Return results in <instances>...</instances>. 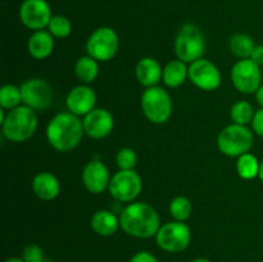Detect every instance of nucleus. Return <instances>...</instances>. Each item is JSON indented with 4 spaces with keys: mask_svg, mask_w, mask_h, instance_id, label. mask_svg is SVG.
I'll return each mask as SVG.
<instances>
[{
    "mask_svg": "<svg viewBox=\"0 0 263 262\" xmlns=\"http://www.w3.org/2000/svg\"><path fill=\"white\" fill-rule=\"evenodd\" d=\"M231 82L241 94H256L262 85V72L252 59H240L231 68Z\"/></svg>",
    "mask_w": 263,
    "mask_h": 262,
    "instance_id": "9d476101",
    "label": "nucleus"
},
{
    "mask_svg": "<svg viewBox=\"0 0 263 262\" xmlns=\"http://www.w3.org/2000/svg\"><path fill=\"white\" fill-rule=\"evenodd\" d=\"M192 262H211L210 259H205V258H197V259H194V261H192Z\"/></svg>",
    "mask_w": 263,
    "mask_h": 262,
    "instance_id": "e433bc0d",
    "label": "nucleus"
},
{
    "mask_svg": "<svg viewBox=\"0 0 263 262\" xmlns=\"http://www.w3.org/2000/svg\"><path fill=\"white\" fill-rule=\"evenodd\" d=\"M3 135L13 143L27 141L37 128L36 110L22 104L12 110H8L2 123Z\"/></svg>",
    "mask_w": 263,
    "mask_h": 262,
    "instance_id": "7ed1b4c3",
    "label": "nucleus"
},
{
    "mask_svg": "<svg viewBox=\"0 0 263 262\" xmlns=\"http://www.w3.org/2000/svg\"><path fill=\"white\" fill-rule=\"evenodd\" d=\"M82 184L85 189L92 194H100L104 192L110 182V175L108 167L99 159H91L85 164L82 170Z\"/></svg>",
    "mask_w": 263,
    "mask_h": 262,
    "instance_id": "2eb2a0df",
    "label": "nucleus"
},
{
    "mask_svg": "<svg viewBox=\"0 0 263 262\" xmlns=\"http://www.w3.org/2000/svg\"><path fill=\"white\" fill-rule=\"evenodd\" d=\"M135 76L139 84L144 87L157 86L163 77V68L161 67L159 62L153 57H144L136 63Z\"/></svg>",
    "mask_w": 263,
    "mask_h": 262,
    "instance_id": "f3484780",
    "label": "nucleus"
},
{
    "mask_svg": "<svg viewBox=\"0 0 263 262\" xmlns=\"http://www.w3.org/2000/svg\"><path fill=\"white\" fill-rule=\"evenodd\" d=\"M48 31L55 39H66L72 32V23L66 15L55 14L51 17L48 25Z\"/></svg>",
    "mask_w": 263,
    "mask_h": 262,
    "instance_id": "cd10ccee",
    "label": "nucleus"
},
{
    "mask_svg": "<svg viewBox=\"0 0 263 262\" xmlns=\"http://www.w3.org/2000/svg\"><path fill=\"white\" fill-rule=\"evenodd\" d=\"M33 194L41 200H53L61 193V184L51 172L43 171L35 175L31 182Z\"/></svg>",
    "mask_w": 263,
    "mask_h": 262,
    "instance_id": "a211bd4d",
    "label": "nucleus"
},
{
    "mask_svg": "<svg viewBox=\"0 0 263 262\" xmlns=\"http://www.w3.org/2000/svg\"><path fill=\"white\" fill-rule=\"evenodd\" d=\"M92 231L100 236H110L118 230L120 226V217L108 210H100L92 215L90 221Z\"/></svg>",
    "mask_w": 263,
    "mask_h": 262,
    "instance_id": "aec40b11",
    "label": "nucleus"
},
{
    "mask_svg": "<svg viewBox=\"0 0 263 262\" xmlns=\"http://www.w3.org/2000/svg\"><path fill=\"white\" fill-rule=\"evenodd\" d=\"M189 79V67L186 63L180 59H174L168 62L163 68V77L162 81L168 87H179Z\"/></svg>",
    "mask_w": 263,
    "mask_h": 262,
    "instance_id": "412c9836",
    "label": "nucleus"
},
{
    "mask_svg": "<svg viewBox=\"0 0 263 262\" xmlns=\"http://www.w3.org/2000/svg\"><path fill=\"white\" fill-rule=\"evenodd\" d=\"M109 194L117 202H134L143 189L141 177L135 170H120L109 182Z\"/></svg>",
    "mask_w": 263,
    "mask_h": 262,
    "instance_id": "1a4fd4ad",
    "label": "nucleus"
},
{
    "mask_svg": "<svg viewBox=\"0 0 263 262\" xmlns=\"http://www.w3.org/2000/svg\"><path fill=\"white\" fill-rule=\"evenodd\" d=\"M21 103H22L21 87L12 84L3 85L2 89H0V107H2V109L12 110L22 105Z\"/></svg>",
    "mask_w": 263,
    "mask_h": 262,
    "instance_id": "a878e982",
    "label": "nucleus"
},
{
    "mask_svg": "<svg viewBox=\"0 0 263 262\" xmlns=\"http://www.w3.org/2000/svg\"><path fill=\"white\" fill-rule=\"evenodd\" d=\"M74 74L82 84H91L97 80L99 74V64L98 61L90 55H84L77 59L74 64Z\"/></svg>",
    "mask_w": 263,
    "mask_h": 262,
    "instance_id": "4be33fe9",
    "label": "nucleus"
},
{
    "mask_svg": "<svg viewBox=\"0 0 263 262\" xmlns=\"http://www.w3.org/2000/svg\"><path fill=\"white\" fill-rule=\"evenodd\" d=\"M120 46L117 32L110 27H99L86 41V53L98 62H108L116 57Z\"/></svg>",
    "mask_w": 263,
    "mask_h": 262,
    "instance_id": "0eeeda50",
    "label": "nucleus"
},
{
    "mask_svg": "<svg viewBox=\"0 0 263 262\" xmlns=\"http://www.w3.org/2000/svg\"><path fill=\"white\" fill-rule=\"evenodd\" d=\"M229 46H230L231 53L235 57L240 59H249L256 48V43L252 36L247 33H235L231 36Z\"/></svg>",
    "mask_w": 263,
    "mask_h": 262,
    "instance_id": "5701e85b",
    "label": "nucleus"
},
{
    "mask_svg": "<svg viewBox=\"0 0 263 262\" xmlns=\"http://www.w3.org/2000/svg\"><path fill=\"white\" fill-rule=\"evenodd\" d=\"M85 130L79 116L62 112L54 116L46 126V139L51 148L67 153L81 143Z\"/></svg>",
    "mask_w": 263,
    "mask_h": 262,
    "instance_id": "f03ea898",
    "label": "nucleus"
},
{
    "mask_svg": "<svg viewBox=\"0 0 263 262\" xmlns=\"http://www.w3.org/2000/svg\"><path fill=\"white\" fill-rule=\"evenodd\" d=\"M27 50L37 61L46 59L54 50V36L49 31H35L27 41Z\"/></svg>",
    "mask_w": 263,
    "mask_h": 262,
    "instance_id": "6ab92c4d",
    "label": "nucleus"
},
{
    "mask_svg": "<svg viewBox=\"0 0 263 262\" xmlns=\"http://www.w3.org/2000/svg\"><path fill=\"white\" fill-rule=\"evenodd\" d=\"M205 48L207 43H205L204 33L193 23H186L182 26L175 38V54L177 59L185 63L190 64L198 59H202L205 53Z\"/></svg>",
    "mask_w": 263,
    "mask_h": 262,
    "instance_id": "20e7f679",
    "label": "nucleus"
},
{
    "mask_svg": "<svg viewBox=\"0 0 263 262\" xmlns=\"http://www.w3.org/2000/svg\"><path fill=\"white\" fill-rule=\"evenodd\" d=\"M249 59H252L259 67L263 66V45H256V48H254L253 53H252Z\"/></svg>",
    "mask_w": 263,
    "mask_h": 262,
    "instance_id": "473e14b6",
    "label": "nucleus"
},
{
    "mask_svg": "<svg viewBox=\"0 0 263 262\" xmlns=\"http://www.w3.org/2000/svg\"><path fill=\"white\" fill-rule=\"evenodd\" d=\"M51 17V8L46 0H23L20 7V20L28 30H44Z\"/></svg>",
    "mask_w": 263,
    "mask_h": 262,
    "instance_id": "f8f14e48",
    "label": "nucleus"
},
{
    "mask_svg": "<svg viewBox=\"0 0 263 262\" xmlns=\"http://www.w3.org/2000/svg\"><path fill=\"white\" fill-rule=\"evenodd\" d=\"M44 258L43 249L36 244H28L23 251V259L26 262H41Z\"/></svg>",
    "mask_w": 263,
    "mask_h": 262,
    "instance_id": "c756f323",
    "label": "nucleus"
},
{
    "mask_svg": "<svg viewBox=\"0 0 263 262\" xmlns=\"http://www.w3.org/2000/svg\"><path fill=\"white\" fill-rule=\"evenodd\" d=\"M22 103L33 110H46L53 104V89L46 80L30 79L21 85Z\"/></svg>",
    "mask_w": 263,
    "mask_h": 262,
    "instance_id": "9b49d317",
    "label": "nucleus"
},
{
    "mask_svg": "<svg viewBox=\"0 0 263 262\" xmlns=\"http://www.w3.org/2000/svg\"><path fill=\"white\" fill-rule=\"evenodd\" d=\"M193 212V204L189 198L186 197H175L170 203V213L175 221L185 222L190 217Z\"/></svg>",
    "mask_w": 263,
    "mask_h": 262,
    "instance_id": "bb28decb",
    "label": "nucleus"
},
{
    "mask_svg": "<svg viewBox=\"0 0 263 262\" xmlns=\"http://www.w3.org/2000/svg\"><path fill=\"white\" fill-rule=\"evenodd\" d=\"M95 103H97V94L91 87L85 84L74 86L66 98V105L68 112L73 113L79 117L81 116L85 117L87 113L91 112L95 108Z\"/></svg>",
    "mask_w": 263,
    "mask_h": 262,
    "instance_id": "dca6fc26",
    "label": "nucleus"
},
{
    "mask_svg": "<svg viewBox=\"0 0 263 262\" xmlns=\"http://www.w3.org/2000/svg\"><path fill=\"white\" fill-rule=\"evenodd\" d=\"M258 177L261 179V181H263V159L261 161V164H259V174Z\"/></svg>",
    "mask_w": 263,
    "mask_h": 262,
    "instance_id": "f704fd0d",
    "label": "nucleus"
},
{
    "mask_svg": "<svg viewBox=\"0 0 263 262\" xmlns=\"http://www.w3.org/2000/svg\"><path fill=\"white\" fill-rule=\"evenodd\" d=\"M253 131L248 126L233 123L221 130L217 138V146L228 157H240L248 153L253 146Z\"/></svg>",
    "mask_w": 263,
    "mask_h": 262,
    "instance_id": "423d86ee",
    "label": "nucleus"
},
{
    "mask_svg": "<svg viewBox=\"0 0 263 262\" xmlns=\"http://www.w3.org/2000/svg\"><path fill=\"white\" fill-rule=\"evenodd\" d=\"M5 262H26L25 259H21V258H9V259H7V261Z\"/></svg>",
    "mask_w": 263,
    "mask_h": 262,
    "instance_id": "c9c22d12",
    "label": "nucleus"
},
{
    "mask_svg": "<svg viewBox=\"0 0 263 262\" xmlns=\"http://www.w3.org/2000/svg\"><path fill=\"white\" fill-rule=\"evenodd\" d=\"M159 248L171 253L182 252L189 247L192 240V231L185 222L171 221L159 228L156 235Z\"/></svg>",
    "mask_w": 263,
    "mask_h": 262,
    "instance_id": "6e6552de",
    "label": "nucleus"
},
{
    "mask_svg": "<svg viewBox=\"0 0 263 262\" xmlns=\"http://www.w3.org/2000/svg\"><path fill=\"white\" fill-rule=\"evenodd\" d=\"M141 110L149 122L162 125L167 122L172 115L174 104L168 92L159 86H152L144 90L141 95Z\"/></svg>",
    "mask_w": 263,
    "mask_h": 262,
    "instance_id": "39448f33",
    "label": "nucleus"
},
{
    "mask_svg": "<svg viewBox=\"0 0 263 262\" xmlns=\"http://www.w3.org/2000/svg\"><path fill=\"white\" fill-rule=\"evenodd\" d=\"M253 105L247 100H239V102L234 103L233 107L230 109V117L234 123L241 126H248V123H252L254 117Z\"/></svg>",
    "mask_w": 263,
    "mask_h": 262,
    "instance_id": "393cba45",
    "label": "nucleus"
},
{
    "mask_svg": "<svg viewBox=\"0 0 263 262\" xmlns=\"http://www.w3.org/2000/svg\"><path fill=\"white\" fill-rule=\"evenodd\" d=\"M256 100L261 105V108H263V85H261L259 89L256 91Z\"/></svg>",
    "mask_w": 263,
    "mask_h": 262,
    "instance_id": "72a5a7b5",
    "label": "nucleus"
},
{
    "mask_svg": "<svg viewBox=\"0 0 263 262\" xmlns=\"http://www.w3.org/2000/svg\"><path fill=\"white\" fill-rule=\"evenodd\" d=\"M85 134L89 138L99 140L104 139L112 133L115 127V118L109 110L104 108H94L90 113H87L82 120Z\"/></svg>",
    "mask_w": 263,
    "mask_h": 262,
    "instance_id": "4468645a",
    "label": "nucleus"
},
{
    "mask_svg": "<svg viewBox=\"0 0 263 262\" xmlns=\"http://www.w3.org/2000/svg\"><path fill=\"white\" fill-rule=\"evenodd\" d=\"M252 128L257 135L263 138V108H259L256 113H254L253 121H252Z\"/></svg>",
    "mask_w": 263,
    "mask_h": 262,
    "instance_id": "7c9ffc66",
    "label": "nucleus"
},
{
    "mask_svg": "<svg viewBox=\"0 0 263 262\" xmlns=\"http://www.w3.org/2000/svg\"><path fill=\"white\" fill-rule=\"evenodd\" d=\"M120 226L127 235L148 239L157 235L161 228L158 212L151 204L134 202L126 205L120 215Z\"/></svg>",
    "mask_w": 263,
    "mask_h": 262,
    "instance_id": "f257e3e1",
    "label": "nucleus"
},
{
    "mask_svg": "<svg viewBox=\"0 0 263 262\" xmlns=\"http://www.w3.org/2000/svg\"><path fill=\"white\" fill-rule=\"evenodd\" d=\"M41 262H54V261H53V259H49V258H44V259H43V261H41Z\"/></svg>",
    "mask_w": 263,
    "mask_h": 262,
    "instance_id": "4c0bfd02",
    "label": "nucleus"
},
{
    "mask_svg": "<svg viewBox=\"0 0 263 262\" xmlns=\"http://www.w3.org/2000/svg\"><path fill=\"white\" fill-rule=\"evenodd\" d=\"M189 80L193 85L204 91H213L221 85V72L213 62L208 59H198L189 66Z\"/></svg>",
    "mask_w": 263,
    "mask_h": 262,
    "instance_id": "ddd939ff",
    "label": "nucleus"
},
{
    "mask_svg": "<svg viewBox=\"0 0 263 262\" xmlns=\"http://www.w3.org/2000/svg\"><path fill=\"white\" fill-rule=\"evenodd\" d=\"M116 163L120 170H134L138 163V156L131 148H121L116 156Z\"/></svg>",
    "mask_w": 263,
    "mask_h": 262,
    "instance_id": "c85d7f7f",
    "label": "nucleus"
},
{
    "mask_svg": "<svg viewBox=\"0 0 263 262\" xmlns=\"http://www.w3.org/2000/svg\"><path fill=\"white\" fill-rule=\"evenodd\" d=\"M130 262H158V259H157L151 252L141 251L138 252L136 254H134V257L131 258Z\"/></svg>",
    "mask_w": 263,
    "mask_h": 262,
    "instance_id": "2f4dec72",
    "label": "nucleus"
},
{
    "mask_svg": "<svg viewBox=\"0 0 263 262\" xmlns=\"http://www.w3.org/2000/svg\"><path fill=\"white\" fill-rule=\"evenodd\" d=\"M259 164H261V162L258 161V158L254 154L248 152V153L238 157V161H236V172H238V175L241 179L252 180L258 176Z\"/></svg>",
    "mask_w": 263,
    "mask_h": 262,
    "instance_id": "b1692460",
    "label": "nucleus"
}]
</instances>
